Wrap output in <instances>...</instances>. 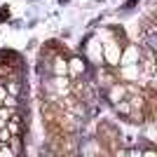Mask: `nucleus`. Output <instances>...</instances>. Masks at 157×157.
Listing matches in <instances>:
<instances>
[{
    "mask_svg": "<svg viewBox=\"0 0 157 157\" xmlns=\"http://www.w3.org/2000/svg\"><path fill=\"white\" fill-rule=\"evenodd\" d=\"M10 138H12V134H10L7 124H2L0 127V143H10Z\"/></svg>",
    "mask_w": 157,
    "mask_h": 157,
    "instance_id": "12",
    "label": "nucleus"
},
{
    "mask_svg": "<svg viewBox=\"0 0 157 157\" xmlns=\"http://www.w3.org/2000/svg\"><path fill=\"white\" fill-rule=\"evenodd\" d=\"M7 129H10L12 136H24V117H21V110L12 113V117L7 120Z\"/></svg>",
    "mask_w": 157,
    "mask_h": 157,
    "instance_id": "8",
    "label": "nucleus"
},
{
    "mask_svg": "<svg viewBox=\"0 0 157 157\" xmlns=\"http://www.w3.org/2000/svg\"><path fill=\"white\" fill-rule=\"evenodd\" d=\"M115 75L120 82H136L141 75V66L138 63H127V66H115Z\"/></svg>",
    "mask_w": 157,
    "mask_h": 157,
    "instance_id": "2",
    "label": "nucleus"
},
{
    "mask_svg": "<svg viewBox=\"0 0 157 157\" xmlns=\"http://www.w3.org/2000/svg\"><path fill=\"white\" fill-rule=\"evenodd\" d=\"M113 108H115V113H117L120 117H127V115H129V113H131V103H129V101H127V98H122V101H117V103L113 105Z\"/></svg>",
    "mask_w": 157,
    "mask_h": 157,
    "instance_id": "9",
    "label": "nucleus"
},
{
    "mask_svg": "<svg viewBox=\"0 0 157 157\" xmlns=\"http://www.w3.org/2000/svg\"><path fill=\"white\" fill-rule=\"evenodd\" d=\"M120 129L113 122H101L98 124V129H96V141H98V145H103V150L105 152H117V155H124L127 152V148H117V143H120Z\"/></svg>",
    "mask_w": 157,
    "mask_h": 157,
    "instance_id": "1",
    "label": "nucleus"
},
{
    "mask_svg": "<svg viewBox=\"0 0 157 157\" xmlns=\"http://www.w3.org/2000/svg\"><path fill=\"white\" fill-rule=\"evenodd\" d=\"M0 157H14V150L10 143H0Z\"/></svg>",
    "mask_w": 157,
    "mask_h": 157,
    "instance_id": "11",
    "label": "nucleus"
},
{
    "mask_svg": "<svg viewBox=\"0 0 157 157\" xmlns=\"http://www.w3.org/2000/svg\"><path fill=\"white\" fill-rule=\"evenodd\" d=\"M117 80V75H115V68H110V66H96V85L101 87V89H105V87H110L113 82Z\"/></svg>",
    "mask_w": 157,
    "mask_h": 157,
    "instance_id": "4",
    "label": "nucleus"
},
{
    "mask_svg": "<svg viewBox=\"0 0 157 157\" xmlns=\"http://www.w3.org/2000/svg\"><path fill=\"white\" fill-rule=\"evenodd\" d=\"M47 66H49V75H68V59L63 56V49L54 54Z\"/></svg>",
    "mask_w": 157,
    "mask_h": 157,
    "instance_id": "5",
    "label": "nucleus"
},
{
    "mask_svg": "<svg viewBox=\"0 0 157 157\" xmlns=\"http://www.w3.org/2000/svg\"><path fill=\"white\" fill-rule=\"evenodd\" d=\"M103 94H105V101L110 105H115L117 101H122V98H127V87H124V82H120V80H115L110 87H105L103 89Z\"/></svg>",
    "mask_w": 157,
    "mask_h": 157,
    "instance_id": "3",
    "label": "nucleus"
},
{
    "mask_svg": "<svg viewBox=\"0 0 157 157\" xmlns=\"http://www.w3.org/2000/svg\"><path fill=\"white\" fill-rule=\"evenodd\" d=\"M87 73V59L85 56H71L68 59V78L75 80V78H82Z\"/></svg>",
    "mask_w": 157,
    "mask_h": 157,
    "instance_id": "7",
    "label": "nucleus"
},
{
    "mask_svg": "<svg viewBox=\"0 0 157 157\" xmlns=\"http://www.w3.org/2000/svg\"><path fill=\"white\" fill-rule=\"evenodd\" d=\"M87 59V63H94V66H101L103 63V56H101V45H98L96 40H89L85 45V54H82Z\"/></svg>",
    "mask_w": 157,
    "mask_h": 157,
    "instance_id": "6",
    "label": "nucleus"
},
{
    "mask_svg": "<svg viewBox=\"0 0 157 157\" xmlns=\"http://www.w3.org/2000/svg\"><path fill=\"white\" fill-rule=\"evenodd\" d=\"M10 145H12L14 155H21V150H24V141H21V136H12V138H10Z\"/></svg>",
    "mask_w": 157,
    "mask_h": 157,
    "instance_id": "10",
    "label": "nucleus"
}]
</instances>
